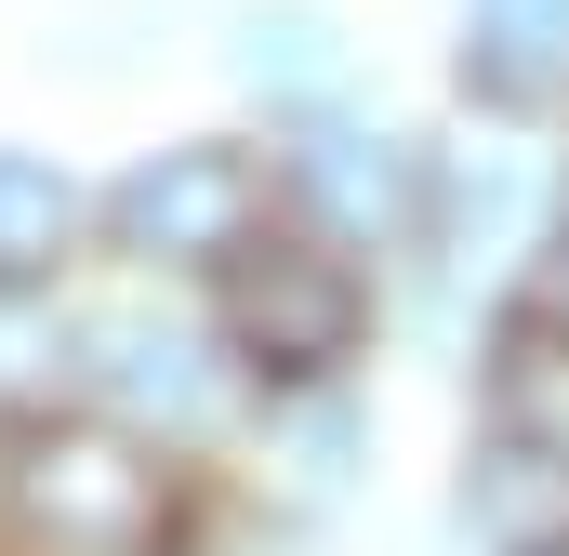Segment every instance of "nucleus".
I'll return each mask as SVG.
<instances>
[{"instance_id": "3", "label": "nucleus", "mask_w": 569, "mask_h": 556, "mask_svg": "<svg viewBox=\"0 0 569 556\" xmlns=\"http://www.w3.org/2000/svg\"><path fill=\"white\" fill-rule=\"evenodd\" d=\"M266 212H279V159L239 146V133L159 146L146 172H120V199H107V226H120L133 266H226V252L266 239Z\"/></svg>"}, {"instance_id": "5", "label": "nucleus", "mask_w": 569, "mask_h": 556, "mask_svg": "<svg viewBox=\"0 0 569 556\" xmlns=\"http://www.w3.org/2000/svg\"><path fill=\"white\" fill-rule=\"evenodd\" d=\"M239 67H252V93L305 120V107H345V27L318 13V0H266V13H239Z\"/></svg>"}, {"instance_id": "6", "label": "nucleus", "mask_w": 569, "mask_h": 556, "mask_svg": "<svg viewBox=\"0 0 569 556\" xmlns=\"http://www.w3.org/2000/svg\"><path fill=\"white\" fill-rule=\"evenodd\" d=\"M67 239H80V186H67L53 159L0 146V278H40V266H67Z\"/></svg>"}, {"instance_id": "7", "label": "nucleus", "mask_w": 569, "mask_h": 556, "mask_svg": "<svg viewBox=\"0 0 569 556\" xmlns=\"http://www.w3.org/2000/svg\"><path fill=\"white\" fill-rule=\"evenodd\" d=\"M477 517H490L517 556H543V544L569 530V450H543V437L490 450V464H477Z\"/></svg>"}, {"instance_id": "4", "label": "nucleus", "mask_w": 569, "mask_h": 556, "mask_svg": "<svg viewBox=\"0 0 569 556\" xmlns=\"http://www.w3.org/2000/svg\"><path fill=\"white\" fill-rule=\"evenodd\" d=\"M450 80H463V107L503 120V133L569 120V0H463Z\"/></svg>"}, {"instance_id": "2", "label": "nucleus", "mask_w": 569, "mask_h": 556, "mask_svg": "<svg viewBox=\"0 0 569 556\" xmlns=\"http://www.w3.org/2000/svg\"><path fill=\"white\" fill-rule=\"evenodd\" d=\"M437 159L450 146L398 133V120L305 107V120H279V212H305L318 239H345L371 266H411L437 239Z\"/></svg>"}, {"instance_id": "1", "label": "nucleus", "mask_w": 569, "mask_h": 556, "mask_svg": "<svg viewBox=\"0 0 569 556\" xmlns=\"http://www.w3.org/2000/svg\"><path fill=\"white\" fill-rule=\"evenodd\" d=\"M212 291H226V345H239L252 371H291V385L345 371V358L371 345V318H385V266L345 252V239H318L305 212H266V239L226 252Z\"/></svg>"}]
</instances>
